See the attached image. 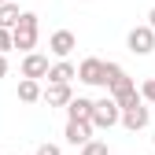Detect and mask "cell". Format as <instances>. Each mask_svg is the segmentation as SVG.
Instances as JSON below:
<instances>
[{"label": "cell", "mask_w": 155, "mask_h": 155, "mask_svg": "<svg viewBox=\"0 0 155 155\" xmlns=\"http://www.w3.org/2000/svg\"><path fill=\"white\" fill-rule=\"evenodd\" d=\"M70 96H74V89H70V81H48V89H41V100L48 104V107H67L70 104Z\"/></svg>", "instance_id": "cell-6"}, {"label": "cell", "mask_w": 155, "mask_h": 155, "mask_svg": "<svg viewBox=\"0 0 155 155\" xmlns=\"http://www.w3.org/2000/svg\"><path fill=\"white\" fill-rule=\"evenodd\" d=\"M81 155H111V148H107V140H96V137H89V140L81 144Z\"/></svg>", "instance_id": "cell-14"}, {"label": "cell", "mask_w": 155, "mask_h": 155, "mask_svg": "<svg viewBox=\"0 0 155 155\" xmlns=\"http://www.w3.org/2000/svg\"><path fill=\"white\" fill-rule=\"evenodd\" d=\"M74 48H78V37H74L70 30H55V33L48 37V52L55 55V59H67Z\"/></svg>", "instance_id": "cell-5"}, {"label": "cell", "mask_w": 155, "mask_h": 155, "mask_svg": "<svg viewBox=\"0 0 155 155\" xmlns=\"http://www.w3.org/2000/svg\"><path fill=\"white\" fill-rule=\"evenodd\" d=\"M67 118H74V122H92V100H89V96H70Z\"/></svg>", "instance_id": "cell-9"}, {"label": "cell", "mask_w": 155, "mask_h": 155, "mask_svg": "<svg viewBox=\"0 0 155 155\" xmlns=\"http://www.w3.org/2000/svg\"><path fill=\"white\" fill-rule=\"evenodd\" d=\"M18 15H22V11H18V4H15V0H4V4H0V26H4V30H11Z\"/></svg>", "instance_id": "cell-13"}, {"label": "cell", "mask_w": 155, "mask_h": 155, "mask_svg": "<svg viewBox=\"0 0 155 155\" xmlns=\"http://www.w3.org/2000/svg\"><path fill=\"white\" fill-rule=\"evenodd\" d=\"M67 144H74V148H81L89 137H92V122H74V118H67Z\"/></svg>", "instance_id": "cell-10"}, {"label": "cell", "mask_w": 155, "mask_h": 155, "mask_svg": "<svg viewBox=\"0 0 155 155\" xmlns=\"http://www.w3.org/2000/svg\"><path fill=\"white\" fill-rule=\"evenodd\" d=\"M118 114H122V107L114 104L111 96L92 100V129H114L118 126Z\"/></svg>", "instance_id": "cell-2"}, {"label": "cell", "mask_w": 155, "mask_h": 155, "mask_svg": "<svg viewBox=\"0 0 155 155\" xmlns=\"http://www.w3.org/2000/svg\"><path fill=\"white\" fill-rule=\"evenodd\" d=\"M4 74H8V55L0 52V78H4Z\"/></svg>", "instance_id": "cell-18"}, {"label": "cell", "mask_w": 155, "mask_h": 155, "mask_svg": "<svg viewBox=\"0 0 155 155\" xmlns=\"http://www.w3.org/2000/svg\"><path fill=\"white\" fill-rule=\"evenodd\" d=\"M118 122L129 129V133H140V129H148V122H151V114H148V107H144V100L140 104H129V107H122V114H118Z\"/></svg>", "instance_id": "cell-4"}, {"label": "cell", "mask_w": 155, "mask_h": 155, "mask_svg": "<svg viewBox=\"0 0 155 155\" xmlns=\"http://www.w3.org/2000/svg\"><path fill=\"white\" fill-rule=\"evenodd\" d=\"M37 155H63V148H59V144H48V140H45V144H37Z\"/></svg>", "instance_id": "cell-16"}, {"label": "cell", "mask_w": 155, "mask_h": 155, "mask_svg": "<svg viewBox=\"0 0 155 155\" xmlns=\"http://www.w3.org/2000/svg\"><path fill=\"white\" fill-rule=\"evenodd\" d=\"M0 52H11V30H4V26H0Z\"/></svg>", "instance_id": "cell-17"}, {"label": "cell", "mask_w": 155, "mask_h": 155, "mask_svg": "<svg viewBox=\"0 0 155 155\" xmlns=\"http://www.w3.org/2000/svg\"><path fill=\"white\" fill-rule=\"evenodd\" d=\"M48 55H41V52H26L22 55V78H37V81H41V78L48 74Z\"/></svg>", "instance_id": "cell-8"}, {"label": "cell", "mask_w": 155, "mask_h": 155, "mask_svg": "<svg viewBox=\"0 0 155 155\" xmlns=\"http://www.w3.org/2000/svg\"><path fill=\"white\" fill-rule=\"evenodd\" d=\"M45 78L63 85V81H74V78H78V67H74L70 59H59V63H52V67H48V74H45Z\"/></svg>", "instance_id": "cell-11"}, {"label": "cell", "mask_w": 155, "mask_h": 155, "mask_svg": "<svg viewBox=\"0 0 155 155\" xmlns=\"http://www.w3.org/2000/svg\"><path fill=\"white\" fill-rule=\"evenodd\" d=\"M148 26H151V30H155V8H151V11H148Z\"/></svg>", "instance_id": "cell-19"}, {"label": "cell", "mask_w": 155, "mask_h": 155, "mask_svg": "<svg viewBox=\"0 0 155 155\" xmlns=\"http://www.w3.org/2000/svg\"><path fill=\"white\" fill-rule=\"evenodd\" d=\"M18 100L22 104H37L41 100V81H37V78H22V81H18Z\"/></svg>", "instance_id": "cell-12"}, {"label": "cell", "mask_w": 155, "mask_h": 155, "mask_svg": "<svg viewBox=\"0 0 155 155\" xmlns=\"http://www.w3.org/2000/svg\"><path fill=\"white\" fill-rule=\"evenodd\" d=\"M37 37H41V18H37L33 11H22L15 18V26H11V48L33 52L37 48Z\"/></svg>", "instance_id": "cell-1"}, {"label": "cell", "mask_w": 155, "mask_h": 155, "mask_svg": "<svg viewBox=\"0 0 155 155\" xmlns=\"http://www.w3.org/2000/svg\"><path fill=\"white\" fill-rule=\"evenodd\" d=\"M151 144H155V137H151Z\"/></svg>", "instance_id": "cell-20"}, {"label": "cell", "mask_w": 155, "mask_h": 155, "mask_svg": "<svg viewBox=\"0 0 155 155\" xmlns=\"http://www.w3.org/2000/svg\"><path fill=\"white\" fill-rule=\"evenodd\" d=\"M0 4H4V0H0Z\"/></svg>", "instance_id": "cell-21"}, {"label": "cell", "mask_w": 155, "mask_h": 155, "mask_svg": "<svg viewBox=\"0 0 155 155\" xmlns=\"http://www.w3.org/2000/svg\"><path fill=\"white\" fill-rule=\"evenodd\" d=\"M137 92H140L144 104H155V78H144V85H140Z\"/></svg>", "instance_id": "cell-15"}, {"label": "cell", "mask_w": 155, "mask_h": 155, "mask_svg": "<svg viewBox=\"0 0 155 155\" xmlns=\"http://www.w3.org/2000/svg\"><path fill=\"white\" fill-rule=\"evenodd\" d=\"M126 45H129L133 55H151L155 52V30L151 26H133L129 37H126Z\"/></svg>", "instance_id": "cell-3"}, {"label": "cell", "mask_w": 155, "mask_h": 155, "mask_svg": "<svg viewBox=\"0 0 155 155\" xmlns=\"http://www.w3.org/2000/svg\"><path fill=\"white\" fill-rule=\"evenodd\" d=\"M78 81H85V85H104V59H96V55L81 59V63H78Z\"/></svg>", "instance_id": "cell-7"}]
</instances>
